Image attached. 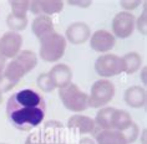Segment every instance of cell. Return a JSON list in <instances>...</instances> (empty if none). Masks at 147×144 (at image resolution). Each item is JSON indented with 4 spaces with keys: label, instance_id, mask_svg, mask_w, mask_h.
I'll list each match as a JSON object with an SVG mask.
<instances>
[{
    "label": "cell",
    "instance_id": "obj_1",
    "mask_svg": "<svg viewBox=\"0 0 147 144\" xmlns=\"http://www.w3.org/2000/svg\"><path fill=\"white\" fill-rule=\"evenodd\" d=\"M46 103L39 92L25 88L11 94L6 102V114L14 127L29 132L41 124L45 117Z\"/></svg>",
    "mask_w": 147,
    "mask_h": 144
},
{
    "label": "cell",
    "instance_id": "obj_2",
    "mask_svg": "<svg viewBox=\"0 0 147 144\" xmlns=\"http://www.w3.org/2000/svg\"><path fill=\"white\" fill-rule=\"evenodd\" d=\"M38 65V56L34 51L21 50L9 64H6L4 72L0 77V92L5 93L14 88L20 80L34 70Z\"/></svg>",
    "mask_w": 147,
    "mask_h": 144
},
{
    "label": "cell",
    "instance_id": "obj_3",
    "mask_svg": "<svg viewBox=\"0 0 147 144\" xmlns=\"http://www.w3.org/2000/svg\"><path fill=\"white\" fill-rule=\"evenodd\" d=\"M39 41V55L41 60L46 62H56L64 56L66 50V39L61 34L54 31Z\"/></svg>",
    "mask_w": 147,
    "mask_h": 144
},
{
    "label": "cell",
    "instance_id": "obj_4",
    "mask_svg": "<svg viewBox=\"0 0 147 144\" xmlns=\"http://www.w3.org/2000/svg\"><path fill=\"white\" fill-rule=\"evenodd\" d=\"M59 97L65 108L72 112H84L89 108V94L72 82L59 90Z\"/></svg>",
    "mask_w": 147,
    "mask_h": 144
},
{
    "label": "cell",
    "instance_id": "obj_5",
    "mask_svg": "<svg viewBox=\"0 0 147 144\" xmlns=\"http://www.w3.org/2000/svg\"><path fill=\"white\" fill-rule=\"evenodd\" d=\"M115 96V84L109 78H100L91 86L89 94V107L102 108L112 101Z\"/></svg>",
    "mask_w": 147,
    "mask_h": 144
},
{
    "label": "cell",
    "instance_id": "obj_6",
    "mask_svg": "<svg viewBox=\"0 0 147 144\" xmlns=\"http://www.w3.org/2000/svg\"><path fill=\"white\" fill-rule=\"evenodd\" d=\"M95 71L101 77H112L123 72L122 57L113 54H105L95 61Z\"/></svg>",
    "mask_w": 147,
    "mask_h": 144
},
{
    "label": "cell",
    "instance_id": "obj_7",
    "mask_svg": "<svg viewBox=\"0 0 147 144\" xmlns=\"http://www.w3.org/2000/svg\"><path fill=\"white\" fill-rule=\"evenodd\" d=\"M135 16L130 11L117 13L112 20V35L119 39H127L135 30Z\"/></svg>",
    "mask_w": 147,
    "mask_h": 144
},
{
    "label": "cell",
    "instance_id": "obj_8",
    "mask_svg": "<svg viewBox=\"0 0 147 144\" xmlns=\"http://www.w3.org/2000/svg\"><path fill=\"white\" fill-rule=\"evenodd\" d=\"M23 36L19 32L8 31L0 38V55L5 58H14L21 51Z\"/></svg>",
    "mask_w": 147,
    "mask_h": 144
},
{
    "label": "cell",
    "instance_id": "obj_9",
    "mask_svg": "<svg viewBox=\"0 0 147 144\" xmlns=\"http://www.w3.org/2000/svg\"><path fill=\"white\" fill-rule=\"evenodd\" d=\"M115 44L116 38L107 30H96L90 36V47L96 52H109Z\"/></svg>",
    "mask_w": 147,
    "mask_h": 144
},
{
    "label": "cell",
    "instance_id": "obj_10",
    "mask_svg": "<svg viewBox=\"0 0 147 144\" xmlns=\"http://www.w3.org/2000/svg\"><path fill=\"white\" fill-rule=\"evenodd\" d=\"M64 9V3L61 0H30V9L34 15H54L62 11Z\"/></svg>",
    "mask_w": 147,
    "mask_h": 144
},
{
    "label": "cell",
    "instance_id": "obj_11",
    "mask_svg": "<svg viewBox=\"0 0 147 144\" xmlns=\"http://www.w3.org/2000/svg\"><path fill=\"white\" fill-rule=\"evenodd\" d=\"M91 36L89 25L84 21H75L70 24L65 32V39L72 45H80L86 42Z\"/></svg>",
    "mask_w": 147,
    "mask_h": 144
},
{
    "label": "cell",
    "instance_id": "obj_12",
    "mask_svg": "<svg viewBox=\"0 0 147 144\" xmlns=\"http://www.w3.org/2000/svg\"><path fill=\"white\" fill-rule=\"evenodd\" d=\"M47 75L53 81L55 88H59V90L71 83L72 80V71L66 64H56L54 67H51Z\"/></svg>",
    "mask_w": 147,
    "mask_h": 144
},
{
    "label": "cell",
    "instance_id": "obj_13",
    "mask_svg": "<svg viewBox=\"0 0 147 144\" xmlns=\"http://www.w3.org/2000/svg\"><path fill=\"white\" fill-rule=\"evenodd\" d=\"M67 128L80 134H94L95 122L92 118L84 116V114H75L69 118Z\"/></svg>",
    "mask_w": 147,
    "mask_h": 144
},
{
    "label": "cell",
    "instance_id": "obj_14",
    "mask_svg": "<svg viewBox=\"0 0 147 144\" xmlns=\"http://www.w3.org/2000/svg\"><path fill=\"white\" fill-rule=\"evenodd\" d=\"M123 99L126 104L132 108H143L146 106V90L141 86H132L128 87L123 93Z\"/></svg>",
    "mask_w": 147,
    "mask_h": 144
},
{
    "label": "cell",
    "instance_id": "obj_15",
    "mask_svg": "<svg viewBox=\"0 0 147 144\" xmlns=\"http://www.w3.org/2000/svg\"><path fill=\"white\" fill-rule=\"evenodd\" d=\"M96 144H128L122 132L115 129H104L94 133Z\"/></svg>",
    "mask_w": 147,
    "mask_h": 144
},
{
    "label": "cell",
    "instance_id": "obj_16",
    "mask_svg": "<svg viewBox=\"0 0 147 144\" xmlns=\"http://www.w3.org/2000/svg\"><path fill=\"white\" fill-rule=\"evenodd\" d=\"M31 29H32L34 35L39 40H41L42 38H45V36L50 35L51 32L55 31L53 19H51L50 16H46V15L36 16L31 24Z\"/></svg>",
    "mask_w": 147,
    "mask_h": 144
},
{
    "label": "cell",
    "instance_id": "obj_17",
    "mask_svg": "<svg viewBox=\"0 0 147 144\" xmlns=\"http://www.w3.org/2000/svg\"><path fill=\"white\" fill-rule=\"evenodd\" d=\"M62 125L61 122L59 121H47L44 124V128L41 129V133L45 138L46 143H57L62 142Z\"/></svg>",
    "mask_w": 147,
    "mask_h": 144
},
{
    "label": "cell",
    "instance_id": "obj_18",
    "mask_svg": "<svg viewBox=\"0 0 147 144\" xmlns=\"http://www.w3.org/2000/svg\"><path fill=\"white\" fill-rule=\"evenodd\" d=\"M134 123L130 113L125 109H117L115 108L111 116V122H110V129L123 132Z\"/></svg>",
    "mask_w": 147,
    "mask_h": 144
},
{
    "label": "cell",
    "instance_id": "obj_19",
    "mask_svg": "<svg viewBox=\"0 0 147 144\" xmlns=\"http://www.w3.org/2000/svg\"><path fill=\"white\" fill-rule=\"evenodd\" d=\"M123 61V72L126 75H132L135 73L137 70L141 67L142 64V58L137 52H127L125 56H122Z\"/></svg>",
    "mask_w": 147,
    "mask_h": 144
},
{
    "label": "cell",
    "instance_id": "obj_20",
    "mask_svg": "<svg viewBox=\"0 0 147 144\" xmlns=\"http://www.w3.org/2000/svg\"><path fill=\"white\" fill-rule=\"evenodd\" d=\"M28 24H29L28 15H18V14L10 13L6 16V25L10 29V31L14 32L23 31L28 27Z\"/></svg>",
    "mask_w": 147,
    "mask_h": 144
},
{
    "label": "cell",
    "instance_id": "obj_21",
    "mask_svg": "<svg viewBox=\"0 0 147 144\" xmlns=\"http://www.w3.org/2000/svg\"><path fill=\"white\" fill-rule=\"evenodd\" d=\"M9 4L11 6V13L18 15H26L30 9V0H13Z\"/></svg>",
    "mask_w": 147,
    "mask_h": 144
},
{
    "label": "cell",
    "instance_id": "obj_22",
    "mask_svg": "<svg viewBox=\"0 0 147 144\" xmlns=\"http://www.w3.org/2000/svg\"><path fill=\"white\" fill-rule=\"evenodd\" d=\"M36 83H38V87L40 88V90L46 92V93L53 92L55 90L53 81L50 80V77H49L47 73H40V75L38 76V80H36Z\"/></svg>",
    "mask_w": 147,
    "mask_h": 144
},
{
    "label": "cell",
    "instance_id": "obj_23",
    "mask_svg": "<svg viewBox=\"0 0 147 144\" xmlns=\"http://www.w3.org/2000/svg\"><path fill=\"white\" fill-rule=\"evenodd\" d=\"M125 137H126V139H127V142L128 144H131V143H134L136 139H137V137H138V133H140V129H138V125L136 124V123H132L130 127H128L126 131H123L122 132Z\"/></svg>",
    "mask_w": 147,
    "mask_h": 144
},
{
    "label": "cell",
    "instance_id": "obj_24",
    "mask_svg": "<svg viewBox=\"0 0 147 144\" xmlns=\"http://www.w3.org/2000/svg\"><path fill=\"white\" fill-rule=\"evenodd\" d=\"M25 144H47V143L41 133V129H40V131H35L31 134H29L26 140H25Z\"/></svg>",
    "mask_w": 147,
    "mask_h": 144
},
{
    "label": "cell",
    "instance_id": "obj_25",
    "mask_svg": "<svg viewBox=\"0 0 147 144\" xmlns=\"http://www.w3.org/2000/svg\"><path fill=\"white\" fill-rule=\"evenodd\" d=\"M135 27H137V30L145 36L147 34V10L145 9L142 14L140 15L137 21L135 23Z\"/></svg>",
    "mask_w": 147,
    "mask_h": 144
},
{
    "label": "cell",
    "instance_id": "obj_26",
    "mask_svg": "<svg viewBox=\"0 0 147 144\" xmlns=\"http://www.w3.org/2000/svg\"><path fill=\"white\" fill-rule=\"evenodd\" d=\"M120 4L122 5L126 10H132V9L137 8V6L141 4V1H140V0H134V1H130V0H123V1H121Z\"/></svg>",
    "mask_w": 147,
    "mask_h": 144
},
{
    "label": "cell",
    "instance_id": "obj_27",
    "mask_svg": "<svg viewBox=\"0 0 147 144\" xmlns=\"http://www.w3.org/2000/svg\"><path fill=\"white\" fill-rule=\"evenodd\" d=\"M70 5H79V6H84V8H86V6L91 5V1H70L69 3Z\"/></svg>",
    "mask_w": 147,
    "mask_h": 144
},
{
    "label": "cell",
    "instance_id": "obj_28",
    "mask_svg": "<svg viewBox=\"0 0 147 144\" xmlns=\"http://www.w3.org/2000/svg\"><path fill=\"white\" fill-rule=\"evenodd\" d=\"M79 144H96V143H95V140H94V139L85 137V138H81V139H80Z\"/></svg>",
    "mask_w": 147,
    "mask_h": 144
},
{
    "label": "cell",
    "instance_id": "obj_29",
    "mask_svg": "<svg viewBox=\"0 0 147 144\" xmlns=\"http://www.w3.org/2000/svg\"><path fill=\"white\" fill-rule=\"evenodd\" d=\"M141 80H142L143 84H146V67H143V68H142V72H141Z\"/></svg>",
    "mask_w": 147,
    "mask_h": 144
},
{
    "label": "cell",
    "instance_id": "obj_30",
    "mask_svg": "<svg viewBox=\"0 0 147 144\" xmlns=\"http://www.w3.org/2000/svg\"><path fill=\"white\" fill-rule=\"evenodd\" d=\"M142 144H146V129L142 131Z\"/></svg>",
    "mask_w": 147,
    "mask_h": 144
},
{
    "label": "cell",
    "instance_id": "obj_31",
    "mask_svg": "<svg viewBox=\"0 0 147 144\" xmlns=\"http://www.w3.org/2000/svg\"><path fill=\"white\" fill-rule=\"evenodd\" d=\"M50 144H66L64 140H62V142H57V143H50Z\"/></svg>",
    "mask_w": 147,
    "mask_h": 144
},
{
    "label": "cell",
    "instance_id": "obj_32",
    "mask_svg": "<svg viewBox=\"0 0 147 144\" xmlns=\"http://www.w3.org/2000/svg\"><path fill=\"white\" fill-rule=\"evenodd\" d=\"M1 102H3V93L0 92V104H1Z\"/></svg>",
    "mask_w": 147,
    "mask_h": 144
},
{
    "label": "cell",
    "instance_id": "obj_33",
    "mask_svg": "<svg viewBox=\"0 0 147 144\" xmlns=\"http://www.w3.org/2000/svg\"><path fill=\"white\" fill-rule=\"evenodd\" d=\"M0 144H6V143H0Z\"/></svg>",
    "mask_w": 147,
    "mask_h": 144
}]
</instances>
